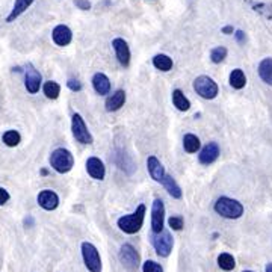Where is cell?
Segmentation results:
<instances>
[{
    "label": "cell",
    "mask_w": 272,
    "mask_h": 272,
    "mask_svg": "<svg viewBox=\"0 0 272 272\" xmlns=\"http://www.w3.org/2000/svg\"><path fill=\"white\" fill-rule=\"evenodd\" d=\"M144 218H145V206L139 204L138 209L130 213V215H124L118 219V227L121 232L127 233V235H135L138 233L142 224H144Z\"/></svg>",
    "instance_id": "cell-1"
},
{
    "label": "cell",
    "mask_w": 272,
    "mask_h": 272,
    "mask_svg": "<svg viewBox=\"0 0 272 272\" xmlns=\"http://www.w3.org/2000/svg\"><path fill=\"white\" fill-rule=\"evenodd\" d=\"M215 212L227 219H238L243 215V206L238 200L221 197L215 203Z\"/></svg>",
    "instance_id": "cell-2"
},
{
    "label": "cell",
    "mask_w": 272,
    "mask_h": 272,
    "mask_svg": "<svg viewBox=\"0 0 272 272\" xmlns=\"http://www.w3.org/2000/svg\"><path fill=\"white\" fill-rule=\"evenodd\" d=\"M50 165L56 173L65 174V173H70L73 170L74 157H73L71 151H68L65 149H56L50 156Z\"/></svg>",
    "instance_id": "cell-3"
},
{
    "label": "cell",
    "mask_w": 272,
    "mask_h": 272,
    "mask_svg": "<svg viewBox=\"0 0 272 272\" xmlns=\"http://www.w3.org/2000/svg\"><path fill=\"white\" fill-rule=\"evenodd\" d=\"M194 90L195 92L206 98V100H213L219 90H218V85H216V82L212 79V77H209V76H200L194 80Z\"/></svg>",
    "instance_id": "cell-4"
},
{
    "label": "cell",
    "mask_w": 272,
    "mask_h": 272,
    "mask_svg": "<svg viewBox=\"0 0 272 272\" xmlns=\"http://www.w3.org/2000/svg\"><path fill=\"white\" fill-rule=\"evenodd\" d=\"M82 257L90 272H101V259L98 254V249L92 243L90 242L82 243Z\"/></svg>",
    "instance_id": "cell-5"
},
{
    "label": "cell",
    "mask_w": 272,
    "mask_h": 272,
    "mask_svg": "<svg viewBox=\"0 0 272 272\" xmlns=\"http://www.w3.org/2000/svg\"><path fill=\"white\" fill-rule=\"evenodd\" d=\"M151 243L156 249V253L160 257H168L171 254L173 238H171L170 232H166V230H162L160 233H153L151 235Z\"/></svg>",
    "instance_id": "cell-6"
},
{
    "label": "cell",
    "mask_w": 272,
    "mask_h": 272,
    "mask_svg": "<svg viewBox=\"0 0 272 272\" xmlns=\"http://www.w3.org/2000/svg\"><path fill=\"white\" fill-rule=\"evenodd\" d=\"M71 130H73V136L76 138L77 142L80 144H92V136L87 127L85 121H83L80 114H74L71 118Z\"/></svg>",
    "instance_id": "cell-7"
},
{
    "label": "cell",
    "mask_w": 272,
    "mask_h": 272,
    "mask_svg": "<svg viewBox=\"0 0 272 272\" xmlns=\"http://www.w3.org/2000/svg\"><path fill=\"white\" fill-rule=\"evenodd\" d=\"M120 260L125 268H129V269H136L139 266V254L130 243H124L121 246Z\"/></svg>",
    "instance_id": "cell-8"
},
{
    "label": "cell",
    "mask_w": 272,
    "mask_h": 272,
    "mask_svg": "<svg viewBox=\"0 0 272 272\" xmlns=\"http://www.w3.org/2000/svg\"><path fill=\"white\" fill-rule=\"evenodd\" d=\"M163 219H165V206L160 198L153 201L151 207V230L153 233H160L163 230Z\"/></svg>",
    "instance_id": "cell-9"
},
{
    "label": "cell",
    "mask_w": 272,
    "mask_h": 272,
    "mask_svg": "<svg viewBox=\"0 0 272 272\" xmlns=\"http://www.w3.org/2000/svg\"><path fill=\"white\" fill-rule=\"evenodd\" d=\"M41 74L39 71L32 65V64H28L26 67V79H25V87L28 90L29 94H36L39 91V87H41Z\"/></svg>",
    "instance_id": "cell-10"
},
{
    "label": "cell",
    "mask_w": 272,
    "mask_h": 272,
    "mask_svg": "<svg viewBox=\"0 0 272 272\" xmlns=\"http://www.w3.org/2000/svg\"><path fill=\"white\" fill-rule=\"evenodd\" d=\"M112 47L115 50L117 59L122 67H129L130 65V49L129 44L125 43L122 38H115L112 41Z\"/></svg>",
    "instance_id": "cell-11"
},
{
    "label": "cell",
    "mask_w": 272,
    "mask_h": 272,
    "mask_svg": "<svg viewBox=\"0 0 272 272\" xmlns=\"http://www.w3.org/2000/svg\"><path fill=\"white\" fill-rule=\"evenodd\" d=\"M52 38L55 41V44L59 46V47H65L71 43L73 39V32L68 26L65 25H59L53 29L52 32Z\"/></svg>",
    "instance_id": "cell-12"
},
{
    "label": "cell",
    "mask_w": 272,
    "mask_h": 272,
    "mask_svg": "<svg viewBox=\"0 0 272 272\" xmlns=\"http://www.w3.org/2000/svg\"><path fill=\"white\" fill-rule=\"evenodd\" d=\"M38 204L44 209V211H55V209L59 206V197L56 192L50 191V189H44L38 194Z\"/></svg>",
    "instance_id": "cell-13"
},
{
    "label": "cell",
    "mask_w": 272,
    "mask_h": 272,
    "mask_svg": "<svg viewBox=\"0 0 272 272\" xmlns=\"http://www.w3.org/2000/svg\"><path fill=\"white\" fill-rule=\"evenodd\" d=\"M219 157V147L216 142H209L206 147L200 151L198 160L203 165H211Z\"/></svg>",
    "instance_id": "cell-14"
},
{
    "label": "cell",
    "mask_w": 272,
    "mask_h": 272,
    "mask_svg": "<svg viewBox=\"0 0 272 272\" xmlns=\"http://www.w3.org/2000/svg\"><path fill=\"white\" fill-rule=\"evenodd\" d=\"M87 171L95 180H103L104 174H106V168L98 157H90L87 160Z\"/></svg>",
    "instance_id": "cell-15"
},
{
    "label": "cell",
    "mask_w": 272,
    "mask_h": 272,
    "mask_svg": "<svg viewBox=\"0 0 272 272\" xmlns=\"http://www.w3.org/2000/svg\"><path fill=\"white\" fill-rule=\"evenodd\" d=\"M147 170H149V174L151 176V179L154 181H162L163 177H165V170H163V165L159 162V159L156 156H150L147 159Z\"/></svg>",
    "instance_id": "cell-16"
},
{
    "label": "cell",
    "mask_w": 272,
    "mask_h": 272,
    "mask_svg": "<svg viewBox=\"0 0 272 272\" xmlns=\"http://www.w3.org/2000/svg\"><path fill=\"white\" fill-rule=\"evenodd\" d=\"M92 87L94 90L100 94V95H106L109 94L111 91V82H109V77L103 73H97L94 74L92 77Z\"/></svg>",
    "instance_id": "cell-17"
},
{
    "label": "cell",
    "mask_w": 272,
    "mask_h": 272,
    "mask_svg": "<svg viewBox=\"0 0 272 272\" xmlns=\"http://www.w3.org/2000/svg\"><path fill=\"white\" fill-rule=\"evenodd\" d=\"M124 103H125V92L122 90H118L106 100V103L104 104H106V111L115 112V111H118L124 106Z\"/></svg>",
    "instance_id": "cell-18"
},
{
    "label": "cell",
    "mask_w": 272,
    "mask_h": 272,
    "mask_svg": "<svg viewBox=\"0 0 272 272\" xmlns=\"http://www.w3.org/2000/svg\"><path fill=\"white\" fill-rule=\"evenodd\" d=\"M32 3H33V0H15V3H14V6H12V11H11L9 15L6 17V22H8V23L14 22V20H15L17 17L22 15Z\"/></svg>",
    "instance_id": "cell-19"
},
{
    "label": "cell",
    "mask_w": 272,
    "mask_h": 272,
    "mask_svg": "<svg viewBox=\"0 0 272 272\" xmlns=\"http://www.w3.org/2000/svg\"><path fill=\"white\" fill-rule=\"evenodd\" d=\"M259 76L265 83L272 85V58H265L259 64Z\"/></svg>",
    "instance_id": "cell-20"
},
{
    "label": "cell",
    "mask_w": 272,
    "mask_h": 272,
    "mask_svg": "<svg viewBox=\"0 0 272 272\" xmlns=\"http://www.w3.org/2000/svg\"><path fill=\"white\" fill-rule=\"evenodd\" d=\"M163 186H165V189L168 191V194L173 197V198H181V189H180V186L177 184V181L170 176V174H165L163 180L160 181Z\"/></svg>",
    "instance_id": "cell-21"
},
{
    "label": "cell",
    "mask_w": 272,
    "mask_h": 272,
    "mask_svg": "<svg viewBox=\"0 0 272 272\" xmlns=\"http://www.w3.org/2000/svg\"><path fill=\"white\" fill-rule=\"evenodd\" d=\"M230 85L235 90H242L246 85V77L245 73L241 68H235L232 73H230Z\"/></svg>",
    "instance_id": "cell-22"
},
{
    "label": "cell",
    "mask_w": 272,
    "mask_h": 272,
    "mask_svg": "<svg viewBox=\"0 0 272 272\" xmlns=\"http://www.w3.org/2000/svg\"><path fill=\"white\" fill-rule=\"evenodd\" d=\"M153 65L160 71H170L173 68V59L168 55L159 53L153 58Z\"/></svg>",
    "instance_id": "cell-23"
},
{
    "label": "cell",
    "mask_w": 272,
    "mask_h": 272,
    "mask_svg": "<svg viewBox=\"0 0 272 272\" xmlns=\"http://www.w3.org/2000/svg\"><path fill=\"white\" fill-rule=\"evenodd\" d=\"M173 103H174V106L181 112L189 111V108H191V101L184 97L181 90H174L173 91Z\"/></svg>",
    "instance_id": "cell-24"
},
{
    "label": "cell",
    "mask_w": 272,
    "mask_h": 272,
    "mask_svg": "<svg viewBox=\"0 0 272 272\" xmlns=\"http://www.w3.org/2000/svg\"><path fill=\"white\" fill-rule=\"evenodd\" d=\"M200 145H201V142H200V139L195 135H192V133L184 135V138H183V149L187 153H197L200 150Z\"/></svg>",
    "instance_id": "cell-25"
},
{
    "label": "cell",
    "mask_w": 272,
    "mask_h": 272,
    "mask_svg": "<svg viewBox=\"0 0 272 272\" xmlns=\"http://www.w3.org/2000/svg\"><path fill=\"white\" fill-rule=\"evenodd\" d=\"M218 266L222 269V271H233L235 266H236V260L232 254H228V253H221L218 256Z\"/></svg>",
    "instance_id": "cell-26"
},
{
    "label": "cell",
    "mask_w": 272,
    "mask_h": 272,
    "mask_svg": "<svg viewBox=\"0 0 272 272\" xmlns=\"http://www.w3.org/2000/svg\"><path fill=\"white\" fill-rule=\"evenodd\" d=\"M43 91L46 94L47 98H52V100H56L60 94V87H59V83L53 82V80H49L44 83V87H43Z\"/></svg>",
    "instance_id": "cell-27"
},
{
    "label": "cell",
    "mask_w": 272,
    "mask_h": 272,
    "mask_svg": "<svg viewBox=\"0 0 272 272\" xmlns=\"http://www.w3.org/2000/svg\"><path fill=\"white\" fill-rule=\"evenodd\" d=\"M2 139H3V144L8 145V147H17L20 141H22V136H20V133L17 130H8L3 133Z\"/></svg>",
    "instance_id": "cell-28"
},
{
    "label": "cell",
    "mask_w": 272,
    "mask_h": 272,
    "mask_svg": "<svg viewBox=\"0 0 272 272\" xmlns=\"http://www.w3.org/2000/svg\"><path fill=\"white\" fill-rule=\"evenodd\" d=\"M227 58V49L225 47H215L211 52V59L213 64H221V62Z\"/></svg>",
    "instance_id": "cell-29"
},
{
    "label": "cell",
    "mask_w": 272,
    "mask_h": 272,
    "mask_svg": "<svg viewBox=\"0 0 272 272\" xmlns=\"http://www.w3.org/2000/svg\"><path fill=\"white\" fill-rule=\"evenodd\" d=\"M142 271L144 272H163L162 266L153 260H147L144 265H142Z\"/></svg>",
    "instance_id": "cell-30"
},
{
    "label": "cell",
    "mask_w": 272,
    "mask_h": 272,
    "mask_svg": "<svg viewBox=\"0 0 272 272\" xmlns=\"http://www.w3.org/2000/svg\"><path fill=\"white\" fill-rule=\"evenodd\" d=\"M168 224H170V227L173 228V230H176V232H180V230L183 228V218L181 216H171L170 218V221H168Z\"/></svg>",
    "instance_id": "cell-31"
},
{
    "label": "cell",
    "mask_w": 272,
    "mask_h": 272,
    "mask_svg": "<svg viewBox=\"0 0 272 272\" xmlns=\"http://www.w3.org/2000/svg\"><path fill=\"white\" fill-rule=\"evenodd\" d=\"M74 5L82 9V11H90L91 9V2L90 0H74Z\"/></svg>",
    "instance_id": "cell-32"
},
{
    "label": "cell",
    "mask_w": 272,
    "mask_h": 272,
    "mask_svg": "<svg viewBox=\"0 0 272 272\" xmlns=\"http://www.w3.org/2000/svg\"><path fill=\"white\" fill-rule=\"evenodd\" d=\"M67 87H68L71 91L79 92V91L82 90V83H80L79 80H76V79H70V80L67 82Z\"/></svg>",
    "instance_id": "cell-33"
},
{
    "label": "cell",
    "mask_w": 272,
    "mask_h": 272,
    "mask_svg": "<svg viewBox=\"0 0 272 272\" xmlns=\"http://www.w3.org/2000/svg\"><path fill=\"white\" fill-rule=\"evenodd\" d=\"M8 200H9V192L3 189V187H0V206H3Z\"/></svg>",
    "instance_id": "cell-34"
},
{
    "label": "cell",
    "mask_w": 272,
    "mask_h": 272,
    "mask_svg": "<svg viewBox=\"0 0 272 272\" xmlns=\"http://www.w3.org/2000/svg\"><path fill=\"white\" fill-rule=\"evenodd\" d=\"M235 36H236V39H238V43H243V41H245V33H243L242 30H236Z\"/></svg>",
    "instance_id": "cell-35"
},
{
    "label": "cell",
    "mask_w": 272,
    "mask_h": 272,
    "mask_svg": "<svg viewBox=\"0 0 272 272\" xmlns=\"http://www.w3.org/2000/svg\"><path fill=\"white\" fill-rule=\"evenodd\" d=\"M233 32H235L233 26H224L222 28V33H225V35H230V33H233Z\"/></svg>",
    "instance_id": "cell-36"
},
{
    "label": "cell",
    "mask_w": 272,
    "mask_h": 272,
    "mask_svg": "<svg viewBox=\"0 0 272 272\" xmlns=\"http://www.w3.org/2000/svg\"><path fill=\"white\" fill-rule=\"evenodd\" d=\"M265 272H272V262L266 265V269H265Z\"/></svg>",
    "instance_id": "cell-37"
},
{
    "label": "cell",
    "mask_w": 272,
    "mask_h": 272,
    "mask_svg": "<svg viewBox=\"0 0 272 272\" xmlns=\"http://www.w3.org/2000/svg\"><path fill=\"white\" fill-rule=\"evenodd\" d=\"M243 272H253V271H243Z\"/></svg>",
    "instance_id": "cell-38"
}]
</instances>
